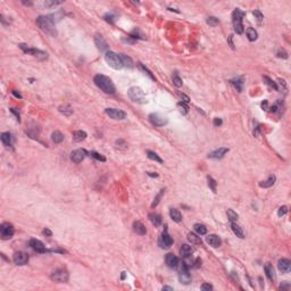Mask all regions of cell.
Masks as SVG:
<instances>
[{"instance_id":"43","label":"cell","mask_w":291,"mask_h":291,"mask_svg":"<svg viewBox=\"0 0 291 291\" xmlns=\"http://www.w3.org/2000/svg\"><path fill=\"white\" fill-rule=\"evenodd\" d=\"M263 78H264V81H265L266 84L269 85V87H271V88H273L274 90H278V85H276L275 82H273L272 80H271L269 78H267V76H264Z\"/></svg>"},{"instance_id":"63","label":"cell","mask_w":291,"mask_h":291,"mask_svg":"<svg viewBox=\"0 0 291 291\" xmlns=\"http://www.w3.org/2000/svg\"><path fill=\"white\" fill-rule=\"evenodd\" d=\"M163 290H171V291H173V288H172V287H163Z\"/></svg>"},{"instance_id":"32","label":"cell","mask_w":291,"mask_h":291,"mask_svg":"<svg viewBox=\"0 0 291 291\" xmlns=\"http://www.w3.org/2000/svg\"><path fill=\"white\" fill-rule=\"evenodd\" d=\"M59 112L62 114H64L65 116H69V115H72L73 114V109H72V107L69 106V105H62V106H59Z\"/></svg>"},{"instance_id":"34","label":"cell","mask_w":291,"mask_h":291,"mask_svg":"<svg viewBox=\"0 0 291 291\" xmlns=\"http://www.w3.org/2000/svg\"><path fill=\"white\" fill-rule=\"evenodd\" d=\"M193 228H194V231L197 232V233H198L199 235H203V234H206V233H207L206 226L203 225V224H199V223H197V224H194Z\"/></svg>"},{"instance_id":"19","label":"cell","mask_w":291,"mask_h":291,"mask_svg":"<svg viewBox=\"0 0 291 291\" xmlns=\"http://www.w3.org/2000/svg\"><path fill=\"white\" fill-rule=\"evenodd\" d=\"M94 42H96V46H97V48L100 51H106L107 49H108V44H107V42L105 41V39L103 38V35H99V34L96 35Z\"/></svg>"},{"instance_id":"4","label":"cell","mask_w":291,"mask_h":291,"mask_svg":"<svg viewBox=\"0 0 291 291\" xmlns=\"http://www.w3.org/2000/svg\"><path fill=\"white\" fill-rule=\"evenodd\" d=\"M105 60H106V63L108 64L110 67H113L114 69H121L123 66H124L123 65L121 56L117 55L116 53H114V51H107V53H105Z\"/></svg>"},{"instance_id":"12","label":"cell","mask_w":291,"mask_h":291,"mask_svg":"<svg viewBox=\"0 0 291 291\" xmlns=\"http://www.w3.org/2000/svg\"><path fill=\"white\" fill-rule=\"evenodd\" d=\"M14 226L10 223H3L0 225V234L3 239H10L14 235Z\"/></svg>"},{"instance_id":"46","label":"cell","mask_w":291,"mask_h":291,"mask_svg":"<svg viewBox=\"0 0 291 291\" xmlns=\"http://www.w3.org/2000/svg\"><path fill=\"white\" fill-rule=\"evenodd\" d=\"M164 191H165V190H164V189H162L159 193L157 194V197L155 198V200H153V203H151V207H156L157 205H158V203H159V200H160V198H162V196L164 194Z\"/></svg>"},{"instance_id":"9","label":"cell","mask_w":291,"mask_h":291,"mask_svg":"<svg viewBox=\"0 0 291 291\" xmlns=\"http://www.w3.org/2000/svg\"><path fill=\"white\" fill-rule=\"evenodd\" d=\"M149 121H150L151 124L155 126H164L167 124V122H168V119H167L166 116L160 115V114H158V113L150 114V115H149Z\"/></svg>"},{"instance_id":"52","label":"cell","mask_w":291,"mask_h":291,"mask_svg":"<svg viewBox=\"0 0 291 291\" xmlns=\"http://www.w3.org/2000/svg\"><path fill=\"white\" fill-rule=\"evenodd\" d=\"M201 289L203 290H213V285H210V284H208V283H203V285H201Z\"/></svg>"},{"instance_id":"15","label":"cell","mask_w":291,"mask_h":291,"mask_svg":"<svg viewBox=\"0 0 291 291\" xmlns=\"http://www.w3.org/2000/svg\"><path fill=\"white\" fill-rule=\"evenodd\" d=\"M228 153V148H218V149H216V150L212 151V153H208V158H213V159H221V158H223V157L225 156L226 153Z\"/></svg>"},{"instance_id":"25","label":"cell","mask_w":291,"mask_h":291,"mask_svg":"<svg viewBox=\"0 0 291 291\" xmlns=\"http://www.w3.org/2000/svg\"><path fill=\"white\" fill-rule=\"evenodd\" d=\"M169 216H171V218L176 223H180L182 221L181 213H180L178 209H175V208H171V210H169Z\"/></svg>"},{"instance_id":"56","label":"cell","mask_w":291,"mask_h":291,"mask_svg":"<svg viewBox=\"0 0 291 291\" xmlns=\"http://www.w3.org/2000/svg\"><path fill=\"white\" fill-rule=\"evenodd\" d=\"M214 125H215V126L222 125V119H221V118H215V119H214Z\"/></svg>"},{"instance_id":"11","label":"cell","mask_w":291,"mask_h":291,"mask_svg":"<svg viewBox=\"0 0 291 291\" xmlns=\"http://www.w3.org/2000/svg\"><path fill=\"white\" fill-rule=\"evenodd\" d=\"M178 280H180L182 284H189L191 282V275L189 273L188 266L185 263H182L181 265V269H180V273H178Z\"/></svg>"},{"instance_id":"8","label":"cell","mask_w":291,"mask_h":291,"mask_svg":"<svg viewBox=\"0 0 291 291\" xmlns=\"http://www.w3.org/2000/svg\"><path fill=\"white\" fill-rule=\"evenodd\" d=\"M158 244H159V247L163 248V249H169V248L172 247L173 239L171 238V235L168 234L167 228H165L164 232L162 233V235H160L159 240H158Z\"/></svg>"},{"instance_id":"45","label":"cell","mask_w":291,"mask_h":291,"mask_svg":"<svg viewBox=\"0 0 291 291\" xmlns=\"http://www.w3.org/2000/svg\"><path fill=\"white\" fill-rule=\"evenodd\" d=\"M173 83H174V85L175 87H178V88H181L182 87V78H180V76H178V75H174L173 76Z\"/></svg>"},{"instance_id":"31","label":"cell","mask_w":291,"mask_h":291,"mask_svg":"<svg viewBox=\"0 0 291 291\" xmlns=\"http://www.w3.org/2000/svg\"><path fill=\"white\" fill-rule=\"evenodd\" d=\"M51 139H53V141L55 143H60V142L64 140V135L62 132L55 131V132H53V134H51Z\"/></svg>"},{"instance_id":"18","label":"cell","mask_w":291,"mask_h":291,"mask_svg":"<svg viewBox=\"0 0 291 291\" xmlns=\"http://www.w3.org/2000/svg\"><path fill=\"white\" fill-rule=\"evenodd\" d=\"M165 260H166L167 266L171 267V268H176L178 266V258L175 255H173V253H167Z\"/></svg>"},{"instance_id":"38","label":"cell","mask_w":291,"mask_h":291,"mask_svg":"<svg viewBox=\"0 0 291 291\" xmlns=\"http://www.w3.org/2000/svg\"><path fill=\"white\" fill-rule=\"evenodd\" d=\"M206 23L210 26H217L219 24V21H218V18H216L214 16H209V17H207Z\"/></svg>"},{"instance_id":"49","label":"cell","mask_w":291,"mask_h":291,"mask_svg":"<svg viewBox=\"0 0 291 291\" xmlns=\"http://www.w3.org/2000/svg\"><path fill=\"white\" fill-rule=\"evenodd\" d=\"M278 58H283V59H287V58H288V53H287L285 50H283V49H282V50H278Z\"/></svg>"},{"instance_id":"60","label":"cell","mask_w":291,"mask_h":291,"mask_svg":"<svg viewBox=\"0 0 291 291\" xmlns=\"http://www.w3.org/2000/svg\"><path fill=\"white\" fill-rule=\"evenodd\" d=\"M13 94H14V96H15L16 98H22V94H21V93H18V92H17V91H15V90L13 91Z\"/></svg>"},{"instance_id":"36","label":"cell","mask_w":291,"mask_h":291,"mask_svg":"<svg viewBox=\"0 0 291 291\" xmlns=\"http://www.w3.org/2000/svg\"><path fill=\"white\" fill-rule=\"evenodd\" d=\"M147 156H148V158L149 159H151V160H155V162H158V163H163V159L160 158L158 155H157L156 153H153V151H151V150H147Z\"/></svg>"},{"instance_id":"51","label":"cell","mask_w":291,"mask_h":291,"mask_svg":"<svg viewBox=\"0 0 291 291\" xmlns=\"http://www.w3.org/2000/svg\"><path fill=\"white\" fill-rule=\"evenodd\" d=\"M116 146L118 148H126V143L124 142V141H122V140H118V141H116Z\"/></svg>"},{"instance_id":"10","label":"cell","mask_w":291,"mask_h":291,"mask_svg":"<svg viewBox=\"0 0 291 291\" xmlns=\"http://www.w3.org/2000/svg\"><path fill=\"white\" fill-rule=\"evenodd\" d=\"M105 113L109 116L110 118L115 119V121H122V119L126 118V113L117 108H106Z\"/></svg>"},{"instance_id":"62","label":"cell","mask_w":291,"mask_h":291,"mask_svg":"<svg viewBox=\"0 0 291 291\" xmlns=\"http://www.w3.org/2000/svg\"><path fill=\"white\" fill-rule=\"evenodd\" d=\"M147 174H148V175H149V176H155V178H157V176H158V175H157V174H156V173L153 174V173H151V172H148Z\"/></svg>"},{"instance_id":"22","label":"cell","mask_w":291,"mask_h":291,"mask_svg":"<svg viewBox=\"0 0 291 291\" xmlns=\"http://www.w3.org/2000/svg\"><path fill=\"white\" fill-rule=\"evenodd\" d=\"M133 230H134V232L137 234H140V235H144L147 233V228H146V226H144L141 222L133 223Z\"/></svg>"},{"instance_id":"39","label":"cell","mask_w":291,"mask_h":291,"mask_svg":"<svg viewBox=\"0 0 291 291\" xmlns=\"http://www.w3.org/2000/svg\"><path fill=\"white\" fill-rule=\"evenodd\" d=\"M253 14V16H255V18H256L257 23H258V25H262L263 19H264V15L262 14V12H260V10H255Z\"/></svg>"},{"instance_id":"2","label":"cell","mask_w":291,"mask_h":291,"mask_svg":"<svg viewBox=\"0 0 291 291\" xmlns=\"http://www.w3.org/2000/svg\"><path fill=\"white\" fill-rule=\"evenodd\" d=\"M37 24L42 31L48 33V34L53 35V37L57 34V31L55 28V23L53 22V19L49 16H39L37 18Z\"/></svg>"},{"instance_id":"57","label":"cell","mask_w":291,"mask_h":291,"mask_svg":"<svg viewBox=\"0 0 291 291\" xmlns=\"http://www.w3.org/2000/svg\"><path fill=\"white\" fill-rule=\"evenodd\" d=\"M181 98H182V99H183V103H189V100H190V99H189V97H188V96H185V94H183V93L181 94Z\"/></svg>"},{"instance_id":"44","label":"cell","mask_w":291,"mask_h":291,"mask_svg":"<svg viewBox=\"0 0 291 291\" xmlns=\"http://www.w3.org/2000/svg\"><path fill=\"white\" fill-rule=\"evenodd\" d=\"M90 156H91V157H93L94 159L100 160V162H106V158H105V157H103V155H100V153H96V151H91V153H90Z\"/></svg>"},{"instance_id":"54","label":"cell","mask_w":291,"mask_h":291,"mask_svg":"<svg viewBox=\"0 0 291 291\" xmlns=\"http://www.w3.org/2000/svg\"><path fill=\"white\" fill-rule=\"evenodd\" d=\"M42 233H43V235H47V237H51L53 235V232L49 228H44L43 231H42Z\"/></svg>"},{"instance_id":"37","label":"cell","mask_w":291,"mask_h":291,"mask_svg":"<svg viewBox=\"0 0 291 291\" xmlns=\"http://www.w3.org/2000/svg\"><path fill=\"white\" fill-rule=\"evenodd\" d=\"M178 108L180 109V112H181L183 115H187V114L189 113V107L187 106V103H183V101L178 103Z\"/></svg>"},{"instance_id":"55","label":"cell","mask_w":291,"mask_h":291,"mask_svg":"<svg viewBox=\"0 0 291 291\" xmlns=\"http://www.w3.org/2000/svg\"><path fill=\"white\" fill-rule=\"evenodd\" d=\"M113 18H114V17L112 15H106V16H105V19H106L107 22H109L110 24H113V23H114V19Z\"/></svg>"},{"instance_id":"17","label":"cell","mask_w":291,"mask_h":291,"mask_svg":"<svg viewBox=\"0 0 291 291\" xmlns=\"http://www.w3.org/2000/svg\"><path fill=\"white\" fill-rule=\"evenodd\" d=\"M278 267L282 273H289L291 268V262L287 258H282V259L278 260Z\"/></svg>"},{"instance_id":"20","label":"cell","mask_w":291,"mask_h":291,"mask_svg":"<svg viewBox=\"0 0 291 291\" xmlns=\"http://www.w3.org/2000/svg\"><path fill=\"white\" fill-rule=\"evenodd\" d=\"M206 241H207V243L209 244V246H212V247H214V248L219 247L221 243H222V241H221L218 235H216V234H209L206 238Z\"/></svg>"},{"instance_id":"1","label":"cell","mask_w":291,"mask_h":291,"mask_svg":"<svg viewBox=\"0 0 291 291\" xmlns=\"http://www.w3.org/2000/svg\"><path fill=\"white\" fill-rule=\"evenodd\" d=\"M94 84L97 85L98 88L100 89L101 91H103L105 93L107 94H114L116 92V88L114 85L113 81L110 80L108 76L101 75V74H98V75L94 76L93 78Z\"/></svg>"},{"instance_id":"41","label":"cell","mask_w":291,"mask_h":291,"mask_svg":"<svg viewBox=\"0 0 291 291\" xmlns=\"http://www.w3.org/2000/svg\"><path fill=\"white\" fill-rule=\"evenodd\" d=\"M138 66H139V68H140L141 71H143V72L146 73V74H147V75L149 76V78H150L151 80H155V76H153V74L150 72V71H149V69L147 68V67H146V66L143 65V64L139 63V64H138Z\"/></svg>"},{"instance_id":"28","label":"cell","mask_w":291,"mask_h":291,"mask_svg":"<svg viewBox=\"0 0 291 291\" xmlns=\"http://www.w3.org/2000/svg\"><path fill=\"white\" fill-rule=\"evenodd\" d=\"M149 219H150V222L153 223L155 226H159L160 224H162V217H160V215H158V214H156V213L149 214Z\"/></svg>"},{"instance_id":"58","label":"cell","mask_w":291,"mask_h":291,"mask_svg":"<svg viewBox=\"0 0 291 291\" xmlns=\"http://www.w3.org/2000/svg\"><path fill=\"white\" fill-rule=\"evenodd\" d=\"M262 107H263V109L268 110V106H267V100H264L263 103H262Z\"/></svg>"},{"instance_id":"35","label":"cell","mask_w":291,"mask_h":291,"mask_svg":"<svg viewBox=\"0 0 291 291\" xmlns=\"http://www.w3.org/2000/svg\"><path fill=\"white\" fill-rule=\"evenodd\" d=\"M121 56V58H122V62H123V65L126 66V67H128V68H132L133 67V62H132V59L130 58V57H128L126 55H119Z\"/></svg>"},{"instance_id":"6","label":"cell","mask_w":291,"mask_h":291,"mask_svg":"<svg viewBox=\"0 0 291 291\" xmlns=\"http://www.w3.org/2000/svg\"><path fill=\"white\" fill-rule=\"evenodd\" d=\"M19 48L22 49L23 51L25 53H28V55H32L33 57H35V58H38L39 60H44L48 58V53H44V51L40 50V49H34V48H28L26 44L24 43H21L19 44Z\"/></svg>"},{"instance_id":"21","label":"cell","mask_w":291,"mask_h":291,"mask_svg":"<svg viewBox=\"0 0 291 291\" xmlns=\"http://www.w3.org/2000/svg\"><path fill=\"white\" fill-rule=\"evenodd\" d=\"M193 253V248L189 244H182L180 248V255L182 257H190Z\"/></svg>"},{"instance_id":"48","label":"cell","mask_w":291,"mask_h":291,"mask_svg":"<svg viewBox=\"0 0 291 291\" xmlns=\"http://www.w3.org/2000/svg\"><path fill=\"white\" fill-rule=\"evenodd\" d=\"M231 83L234 85L235 88H237V90H238L239 92L242 90V82L241 81H234V80H231Z\"/></svg>"},{"instance_id":"26","label":"cell","mask_w":291,"mask_h":291,"mask_svg":"<svg viewBox=\"0 0 291 291\" xmlns=\"http://www.w3.org/2000/svg\"><path fill=\"white\" fill-rule=\"evenodd\" d=\"M1 141H3V143L5 144V146H7V147L12 146V142H13L12 134H10L9 132H3V133H1Z\"/></svg>"},{"instance_id":"53","label":"cell","mask_w":291,"mask_h":291,"mask_svg":"<svg viewBox=\"0 0 291 291\" xmlns=\"http://www.w3.org/2000/svg\"><path fill=\"white\" fill-rule=\"evenodd\" d=\"M228 43H230V46H231L232 49H234V43H233V35H232V34L228 35Z\"/></svg>"},{"instance_id":"40","label":"cell","mask_w":291,"mask_h":291,"mask_svg":"<svg viewBox=\"0 0 291 291\" xmlns=\"http://www.w3.org/2000/svg\"><path fill=\"white\" fill-rule=\"evenodd\" d=\"M226 214H228V218L231 221V222H235L237 219H238V214L235 213L233 209H228V212H226Z\"/></svg>"},{"instance_id":"61","label":"cell","mask_w":291,"mask_h":291,"mask_svg":"<svg viewBox=\"0 0 291 291\" xmlns=\"http://www.w3.org/2000/svg\"><path fill=\"white\" fill-rule=\"evenodd\" d=\"M194 264H196V265H193L194 267H199V266L201 265V260H200V259H197V260H196V263H194Z\"/></svg>"},{"instance_id":"14","label":"cell","mask_w":291,"mask_h":291,"mask_svg":"<svg viewBox=\"0 0 291 291\" xmlns=\"http://www.w3.org/2000/svg\"><path fill=\"white\" fill-rule=\"evenodd\" d=\"M13 260L16 265L19 266L25 265L28 262V255L26 253H24V251H17V253H14Z\"/></svg>"},{"instance_id":"33","label":"cell","mask_w":291,"mask_h":291,"mask_svg":"<svg viewBox=\"0 0 291 291\" xmlns=\"http://www.w3.org/2000/svg\"><path fill=\"white\" fill-rule=\"evenodd\" d=\"M188 240L190 241L192 244H201V239L200 237H198L197 234H194V233H189L188 234Z\"/></svg>"},{"instance_id":"5","label":"cell","mask_w":291,"mask_h":291,"mask_svg":"<svg viewBox=\"0 0 291 291\" xmlns=\"http://www.w3.org/2000/svg\"><path fill=\"white\" fill-rule=\"evenodd\" d=\"M128 97L132 101L138 103H147V99H146V94L140 88L138 87H132V88L128 89Z\"/></svg>"},{"instance_id":"27","label":"cell","mask_w":291,"mask_h":291,"mask_svg":"<svg viewBox=\"0 0 291 291\" xmlns=\"http://www.w3.org/2000/svg\"><path fill=\"white\" fill-rule=\"evenodd\" d=\"M265 272H266V275H267V278L271 280V281H274L275 280V272H274V268H273V266L271 265V264H266L265 266Z\"/></svg>"},{"instance_id":"3","label":"cell","mask_w":291,"mask_h":291,"mask_svg":"<svg viewBox=\"0 0 291 291\" xmlns=\"http://www.w3.org/2000/svg\"><path fill=\"white\" fill-rule=\"evenodd\" d=\"M246 13L242 12L241 9L237 8L232 14V23H233V28L234 32L237 34H242L243 33V25H242V18L244 17Z\"/></svg>"},{"instance_id":"24","label":"cell","mask_w":291,"mask_h":291,"mask_svg":"<svg viewBox=\"0 0 291 291\" xmlns=\"http://www.w3.org/2000/svg\"><path fill=\"white\" fill-rule=\"evenodd\" d=\"M231 228H232V231H233V233H234L237 237H239L240 239L244 238V233H243V230L240 228V226L237 224L235 222H232L231 224Z\"/></svg>"},{"instance_id":"42","label":"cell","mask_w":291,"mask_h":291,"mask_svg":"<svg viewBox=\"0 0 291 291\" xmlns=\"http://www.w3.org/2000/svg\"><path fill=\"white\" fill-rule=\"evenodd\" d=\"M207 182H208V187L212 189L213 192H216V181L214 180L212 176H208L207 178Z\"/></svg>"},{"instance_id":"7","label":"cell","mask_w":291,"mask_h":291,"mask_svg":"<svg viewBox=\"0 0 291 291\" xmlns=\"http://www.w3.org/2000/svg\"><path fill=\"white\" fill-rule=\"evenodd\" d=\"M51 280L55 282H58V283H65V282L68 281L69 278V274L68 272L64 268H58L55 269L50 275Z\"/></svg>"},{"instance_id":"30","label":"cell","mask_w":291,"mask_h":291,"mask_svg":"<svg viewBox=\"0 0 291 291\" xmlns=\"http://www.w3.org/2000/svg\"><path fill=\"white\" fill-rule=\"evenodd\" d=\"M247 38H248V40L249 41H256L257 40V38H258V34H257V32H256V30L255 28H247Z\"/></svg>"},{"instance_id":"13","label":"cell","mask_w":291,"mask_h":291,"mask_svg":"<svg viewBox=\"0 0 291 291\" xmlns=\"http://www.w3.org/2000/svg\"><path fill=\"white\" fill-rule=\"evenodd\" d=\"M87 155H88V153H87L85 149H76V150L72 151V153H71V160H72L73 163L78 164L84 159L85 157H87Z\"/></svg>"},{"instance_id":"50","label":"cell","mask_w":291,"mask_h":291,"mask_svg":"<svg viewBox=\"0 0 291 291\" xmlns=\"http://www.w3.org/2000/svg\"><path fill=\"white\" fill-rule=\"evenodd\" d=\"M60 3H58V1H46V3H43V5L46 7H50V6H56V5H59Z\"/></svg>"},{"instance_id":"16","label":"cell","mask_w":291,"mask_h":291,"mask_svg":"<svg viewBox=\"0 0 291 291\" xmlns=\"http://www.w3.org/2000/svg\"><path fill=\"white\" fill-rule=\"evenodd\" d=\"M30 246H31L33 250L38 251V253H46L47 251V249L44 248V244L38 239H31L30 240Z\"/></svg>"},{"instance_id":"29","label":"cell","mask_w":291,"mask_h":291,"mask_svg":"<svg viewBox=\"0 0 291 291\" xmlns=\"http://www.w3.org/2000/svg\"><path fill=\"white\" fill-rule=\"evenodd\" d=\"M275 183V176L274 175H271L267 180H265V181L260 182L259 183V187L260 188H271L273 184Z\"/></svg>"},{"instance_id":"47","label":"cell","mask_w":291,"mask_h":291,"mask_svg":"<svg viewBox=\"0 0 291 291\" xmlns=\"http://www.w3.org/2000/svg\"><path fill=\"white\" fill-rule=\"evenodd\" d=\"M287 213H288V207H287V206L280 207V208H278V215L280 216V217H282V216H284Z\"/></svg>"},{"instance_id":"59","label":"cell","mask_w":291,"mask_h":291,"mask_svg":"<svg viewBox=\"0 0 291 291\" xmlns=\"http://www.w3.org/2000/svg\"><path fill=\"white\" fill-rule=\"evenodd\" d=\"M10 112H12V113H14V114H15V115H16V117H17V121H18V122H19V121H21V119H19V114L17 113V112H16V110L14 109V108H12V109H10Z\"/></svg>"},{"instance_id":"23","label":"cell","mask_w":291,"mask_h":291,"mask_svg":"<svg viewBox=\"0 0 291 291\" xmlns=\"http://www.w3.org/2000/svg\"><path fill=\"white\" fill-rule=\"evenodd\" d=\"M87 137H88V134L84 131H75L73 133V140L75 142H81V141L85 140Z\"/></svg>"}]
</instances>
